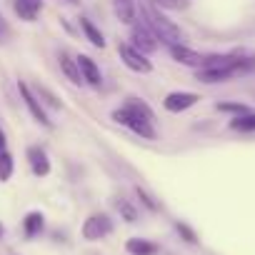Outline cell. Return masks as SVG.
Listing matches in <instances>:
<instances>
[{
    "label": "cell",
    "instance_id": "obj_11",
    "mask_svg": "<svg viewBox=\"0 0 255 255\" xmlns=\"http://www.w3.org/2000/svg\"><path fill=\"white\" fill-rule=\"evenodd\" d=\"M58 65H60V73H63L73 85H85V83H83V75H80V68H78V58H73L68 50H60V53H58Z\"/></svg>",
    "mask_w": 255,
    "mask_h": 255
},
{
    "label": "cell",
    "instance_id": "obj_24",
    "mask_svg": "<svg viewBox=\"0 0 255 255\" xmlns=\"http://www.w3.org/2000/svg\"><path fill=\"white\" fill-rule=\"evenodd\" d=\"M35 95L40 98V103H43V105H50V108H60V105H63V103H60V100H58L48 88H38V93H35Z\"/></svg>",
    "mask_w": 255,
    "mask_h": 255
},
{
    "label": "cell",
    "instance_id": "obj_1",
    "mask_svg": "<svg viewBox=\"0 0 255 255\" xmlns=\"http://www.w3.org/2000/svg\"><path fill=\"white\" fill-rule=\"evenodd\" d=\"M110 118L118 123V125H123V128H128L130 133H135L138 138H143V140H155L158 138V130H155V113L150 110V105L148 103H143L140 98H125V103L120 105V108H115L113 113H110Z\"/></svg>",
    "mask_w": 255,
    "mask_h": 255
},
{
    "label": "cell",
    "instance_id": "obj_12",
    "mask_svg": "<svg viewBox=\"0 0 255 255\" xmlns=\"http://www.w3.org/2000/svg\"><path fill=\"white\" fill-rule=\"evenodd\" d=\"M13 10L20 20L25 23H35L38 15L43 13V0H15L13 3Z\"/></svg>",
    "mask_w": 255,
    "mask_h": 255
},
{
    "label": "cell",
    "instance_id": "obj_19",
    "mask_svg": "<svg viewBox=\"0 0 255 255\" xmlns=\"http://www.w3.org/2000/svg\"><path fill=\"white\" fill-rule=\"evenodd\" d=\"M115 205H118V213H120V218H123L125 223H135V220H138V210H135V205H133L130 200H123V198H120Z\"/></svg>",
    "mask_w": 255,
    "mask_h": 255
},
{
    "label": "cell",
    "instance_id": "obj_20",
    "mask_svg": "<svg viewBox=\"0 0 255 255\" xmlns=\"http://www.w3.org/2000/svg\"><path fill=\"white\" fill-rule=\"evenodd\" d=\"M135 198H138V200H140V205H145L150 213H158V210H160V203H158V200L145 190V188H140V185H135Z\"/></svg>",
    "mask_w": 255,
    "mask_h": 255
},
{
    "label": "cell",
    "instance_id": "obj_26",
    "mask_svg": "<svg viewBox=\"0 0 255 255\" xmlns=\"http://www.w3.org/2000/svg\"><path fill=\"white\" fill-rule=\"evenodd\" d=\"M0 150H8V135L3 128H0Z\"/></svg>",
    "mask_w": 255,
    "mask_h": 255
},
{
    "label": "cell",
    "instance_id": "obj_17",
    "mask_svg": "<svg viewBox=\"0 0 255 255\" xmlns=\"http://www.w3.org/2000/svg\"><path fill=\"white\" fill-rule=\"evenodd\" d=\"M228 125H230V130H235V133H255V110L230 118Z\"/></svg>",
    "mask_w": 255,
    "mask_h": 255
},
{
    "label": "cell",
    "instance_id": "obj_2",
    "mask_svg": "<svg viewBox=\"0 0 255 255\" xmlns=\"http://www.w3.org/2000/svg\"><path fill=\"white\" fill-rule=\"evenodd\" d=\"M138 13H140V18H143V23L153 30V35L158 38V43L160 45H175V43H180V38H183V33H180V28L158 8V5H153V3H148V5H138Z\"/></svg>",
    "mask_w": 255,
    "mask_h": 255
},
{
    "label": "cell",
    "instance_id": "obj_7",
    "mask_svg": "<svg viewBox=\"0 0 255 255\" xmlns=\"http://www.w3.org/2000/svg\"><path fill=\"white\" fill-rule=\"evenodd\" d=\"M198 103H200V95L198 93H190V90H173V93H168L163 98V108L168 113H173V115L185 113V110H190Z\"/></svg>",
    "mask_w": 255,
    "mask_h": 255
},
{
    "label": "cell",
    "instance_id": "obj_15",
    "mask_svg": "<svg viewBox=\"0 0 255 255\" xmlns=\"http://www.w3.org/2000/svg\"><path fill=\"white\" fill-rule=\"evenodd\" d=\"M78 23H80V30H83L85 40H88L93 48H100V50H103V48H105V35L100 33V28H98L90 18H85V15H83Z\"/></svg>",
    "mask_w": 255,
    "mask_h": 255
},
{
    "label": "cell",
    "instance_id": "obj_27",
    "mask_svg": "<svg viewBox=\"0 0 255 255\" xmlns=\"http://www.w3.org/2000/svg\"><path fill=\"white\" fill-rule=\"evenodd\" d=\"M3 233H5V228H3V223H0V238H3Z\"/></svg>",
    "mask_w": 255,
    "mask_h": 255
},
{
    "label": "cell",
    "instance_id": "obj_18",
    "mask_svg": "<svg viewBox=\"0 0 255 255\" xmlns=\"http://www.w3.org/2000/svg\"><path fill=\"white\" fill-rule=\"evenodd\" d=\"M15 173V160L8 150H0V183H8Z\"/></svg>",
    "mask_w": 255,
    "mask_h": 255
},
{
    "label": "cell",
    "instance_id": "obj_10",
    "mask_svg": "<svg viewBox=\"0 0 255 255\" xmlns=\"http://www.w3.org/2000/svg\"><path fill=\"white\" fill-rule=\"evenodd\" d=\"M78 68H80V75H83L85 85H90V88H100L103 85V73H100L98 63L90 55H78Z\"/></svg>",
    "mask_w": 255,
    "mask_h": 255
},
{
    "label": "cell",
    "instance_id": "obj_28",
    "mask_svg": "<svg viewBox=\"0 0 255 255\" xmlns=\"http://www.w3.org/2000/svg\"><path fill=\"white\" fill-rule=\"evenodd\" d=\"M65 3H70V5H78V0H65Z\"/></svg>",
    "mask_w": 255,
    "mask_h": 255
},
{
    "label": "cell",
    "instance_id": "obj_14",
    "mask_svg": "<svg viewBox=\"0 0 255 255\" xmlns=\"http://www.w3.org/2000/svg\"><path fill=\"white\" fill-rule=\"evenodd\" d=\"M45 230V215L40 210H30L25 218H23V235L25 238H38L40 233Z\"/></svg>",
    "mask_w": 255,
    "mask_h": 255
},
{
    "label": "cell",
    "instance_id": "obj_21",
    "mask_svg": "<svg viewBox=\"0 0 255 255\" xmlns=\"http://www.w3.org/2000/svg\"><path fill=\"white\" fill-rule=\"evenodd\" d=\"M153 5H158L160 10H185L190 8V0H150Z\"/></svg>",
    "mask_w": 255,
    "mask_h": 255
},
{
    "label": "cell",
    "instance_id": "obj_8",
    "mask_svg": "<svg viewBox=\"0 0 255 255\" xmlns=\"http://www.w3.org/2000/svg\"><path fill=\"white\" fill-rule=\"evenodd\" d=\"M168 53H170V58H173L175 63H180V65H185V68H193V70L203 68V63H205V55H203V53H198V50H193V48H188V45H183V43L170 45Z\"/></svg>",
    "mask_w": 255,
    "mask_h": 255
},
{
    "label": "cell",
    "instance_id": "obj_22",
    "mask_svg": "<svg viewBox=\"0 0 255 255\" xmlns=\"http://www.w3.org/2000/svg\"><path fill=\"white\" fill-rule=\"evenodd\" d=\"M215 108L220 113H230L233 118L235 115H243V113H250V105H245V103H218Z\"/></svg>",
    "mask_w": 255,
    "mask_h": 255
},
{
    "label": "cell",
    "instance_id": "obj_16",
    "mask_svg": "<svg viewBox=\"0 0 255 255\" xmlns=\"http://www.w3.org/2000/svg\"><path fill=\"white\" fill-rule=\"evenodd\" d=\"M125 250H128V255H158L160 253V248L145 238H130L125 243Z\"/></svg>",
    "mask_w": 255,
    "mask_h": 255
},
{
    "label": "cell",
    "instance_id": "obj_13",
    "mask_svg": "<svg viewBox=\"0 0 255 255\" xmlns=\"http://www.w3.org/2000/svg\"><path fill=\"white\" fill-rule=\"evenodd\" d=\"M113 10L120 23L133 25L138 20V0H113Z\"/></svg>",
    "mask_w": 255,
    "mask_h": 255
},
{
    "label": "cell",
    "instance_id": "obj_6",
    "mask_svg": "<svg viewBox=\"0 0 255 255\" xmlns=\"http://www.w3.org/2000/svg\"><path fill=\"white\" fill-rule=\"evenodd\" d=\"M130 45L138 48L145 55H153L160 43H158V38L153 35V30L145 23H133V28H130Z\"/></svg>",
    "mask_w": 255,
    "mask_h": 255
},
{
    "label": "cell",
    "instance_id": "obj_5",
    "mask_svg": "<svg viewBox=\"0 0 255 255\" xmlns=\"http://www.w3.org/2000/svg\"><path fill=\"white\" fill-rule=\"evenodd\" d=\"M18 93H20V98H23V103H25V108H28V113L33 115V120L38 123V125H43V128H53V120L48 118V113H45V105L40 103V98L30 90V85L28 83H18Z\"/></svg>",
    "mask_w": 255,
    "mask_h": 255
},
{
    "label": "cell",
    "instance_id": "obj_9",
    "mask_svg": "<svg viewBox=\"0 0 255 255\" xmlns=\"http://www.w3.org/2000/svg\"><path fill=\"white\" fill-rule=\"evenodd\" d=\"M25 158H28V165H30L35 178L50 175V158H48V150L43 145H30L25 150Z\"/></svg>",
    "mask_w": 255,
    "mask_h": 255
},
{
    "label": "cell",
    "instance_id": "obj_23",
    "mask_svg": "<svg viewBox=\"0 0 255 255\" xmlns=\"http://www.w3.org/2000/svg\"><path fill=\"white\" fill-rule=\"evenodd\" d=\"M175 230H178V235H180L188 245H198V235H195V230H193L188 223H180V220H178V223H175Z\"/></svg>",
    "mask_w": 255,
    "mask_h": 255
},
{
    "label": "cell",
    "instance_id": "obj_3",
    "mask_svg": "<svg viewBox=\"0 0 255 255\" xmlns=\"http://www.w3.org/2000/svg\"><path fill=\"white\" fill-rule=\"evenodd\" d=\"M118 55H120V60L128 70H133L138 75H150L153 73V60L145 53H140L138 48H133L130 43H118Z\"/></svg>",
    "mask_w": 255,
    "mask_h": 255
},
{
    "label": "cell",
    "instance_id": "obj_25",
    "mask_svg": "<svg viewBox=\"0 0 255 255\" xmlns=\"http://www.w3.org/2000/svg\"><path fill=\"white\" fill-rule=\"evenodd\" d=\"M10 38H13V28H10V23L5 20V15L0 13V45H5Z\"/></svg>",
    "mask_w": 255,
    "mask_h": 255
},
{
    "label": "cell",
    "instance_id": "obj_4",
    "mask_svg": "<svg viewBox=\"0 0 255 255\" xmlns=\"http://www.w3.org/2000/svg\"><path fill=\"white\" fill-rule=\"evenodd\" d=\"M113 233V218L108 213H93L83 220V228H80V235L88 240V243H98L103 238H108Z\"/></svg>",
    "mask_w": 255,
    "mask_h": 255
}]
</instances>
